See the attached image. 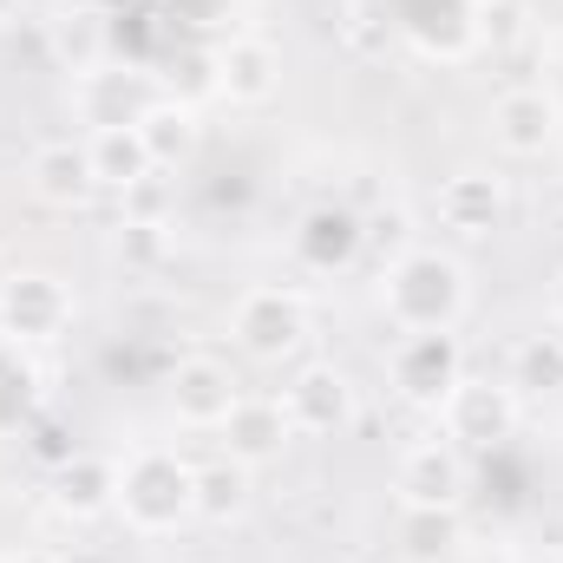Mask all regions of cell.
Listing matches in <instances>:
<instances>
[{
	"label": "cell",
	"instance_id": "6da1fadb",
	"mask_svg": "<svg viewBox=\"0 0 563 563\" xmlns=\"http://www.w3.org/2000/svg\"><path fill=\"white\" fill-rule=\"evenodd\" d=\"M472 308V276L452 250L413 243L407 256L380 263V314L400 334H452Z\"/></svg>",
	"mask_w": 563,
	"mask_h": 563
},
{
	"label": "cell",
	"instance_id": "7a4b0ae2",
	"mask_svg": "<svg viewBox=\"0 0 563 563\" xmlns=\"http://www.w3.org/2000/svg\"><path fill=\"white\" fill-rule=\"evenodd\" d=\"M119 518L139 538H170L197 518V465L170 445H139L119 465Z\"/></svg>",
	"mask_w": 563,
	"mask_h": 563
},
{
	"label": "cell",
	"instance_id": "3957f363",
	"mask_svg": "<svg viewBox=\"0 0 563 563\" xmlns=\"http://www.w3.org/2000/svg\"><path fill=\"white\" fill-rule=\"evenodd\" d=\"M308 328H314L308 301H301L295 288H276V282L243 288V295H236V308H230V341H236L250 361H263V367L295 361V354L308 347Z\"/></svg>",
	"mask_w": 563,
	"mask_h": 563
},
{
	"label": "cell",
	"instance_id": "277c9868",
	"mask_svg": "<svg viewBox=\"0 0 563 563\" xmlns=\"http://www.w3.org/2000/svg\"><path fill=\"white\" fill-rule=\"evenodd\" d=\"M525 420V400L511 394V380H492V374H465L445 400H439V432L459 445V452H492L505 445Z\"/></svg>",
	"mask_w": 563,
	"mask_h": 563
},
{
	"label": "cell",
	"instance_id": "5b68a950",
	"mask_svg": "<svg viewBox=\"0 0 563 563\" xmlns=\"http://www.w3.org/2000/svg\"><path fill=\"white\" fill-rule=\"evenodd\" d=\"M164 99V86L144 73V66H119V59H99L92 73H79L73 86V112L86 132H125L144 125V112Z\"/></svg>",
	"mask_w": 563,
	"mask_h": 563
},
{
	"label": "cell",
	"instance_id": "8992f818",
	"mask_svg": "<svg viewBox=\"0 0 563 563\" xmlns=\"http://www.w3.org/2000/svg\"><path fill=\"white\" fill-rule=\"evenodd\" d=\"M288 250H295V263H301L308 276H347V269L367 256V217H361L354 203L321 197V203H308V210L295 217Z\"/></svg>",
	"mask_w": 563,
	"mask_h": 563
},
{
	"label": "cell",
	"instance_id": "52a82bcc",
	"mask_svg": "<svg viewBox=\"0 0 563 563\" xmlns=\"http://www.w3.org/2000/svg\"><path fill=\"white\" fill-rule=\"evenodd\" d=\"M73 328V288L53 269H13L0 282V334L20 347H46Z\"/></svg>",
	"mask_w": 563,
	"mask_h": 563
},
{
	"label": "cell",
	"instance_id": "ba28073f",
	"mask_svg": "<svg viewBox=\"0 0 563 563\" xmlns=\"http://www.w3.org/2000/svg\"><path fill=\"white\" fill-rule=\"evenodd\" d=\"M387 380L407 407L439 413V400L465 380V347L459 334H400L394 354H387Z\"/></svg>",
	"mask_w": 563,
	"mask_h": 563
},
{
	"label": "cell",
	"instance_id": "9c48e42d",
	"mask_svg": "<svg viewBox=\"0 0 563 563\" xmlns=\"http://www.w3.org/2000/svg\"><path fill=\"white\" fill-rule=\"evenodd\" d=\"M465 492H472V465H465V452H459L445 432L413 439V445L400 452V465H394V498H400V505L459 511V505H465Z\"/></svg>",
	"mask_w": 563,
	"mask_h": 563
},
{
	"label": "cell",
	"instance_id": "30bf717a",
	"mask_svg": "<svg viewBox=\"0 0 563 563\" xmlns=\"http://www.w3.org/2000/svg\"><path fill=\"white\" fill-rule=\"evenodd\" d=\"M164 400H170V420H177V426L217 432V426L230 420V407L243 400V380L230 374V361H217V354H190V361H177V367H170Z\"/></svg>",
	"mask_w": 563,
	"mask_h": 563
},
{
	"label": "cell",
	"instance_id": "8fae6325",
	"mask_svg": "<svg viewBox=\"0 0 563 563\" xmlns=\"http://www.w3.org/2000/svg\"><path fill=\"white\" fill-rule=\"evenodd\" d=\"M563 139V99L551 86H505L492 99V144L505 157H544Z\"/></svg>",
	"mask_w": 563,
	"mask_h": 563
},
{
	"label": "cell",
	"instance_id": "7c38bea8",
	"mask_svg": "<svg viewBox=\"0 0 563 563\" xmlns=\"http://www.w3.org/2000/svg\"><path fill=\"white\" fill-rule=\"evenodd\" d=\"M478 7H485V0H400L394 26L407 33V46H413L420 59L459 66L465 53H478Z\"/></svg>",
	"mask_w": 563,
	"mask_h": 563
},
{
	"label": "cell",
	"instance_id": "4fadbf2b",
	"mask_svg": "<svg viewBox=\"0 0 563 563\" xmlns=\"http://www.w3.org/2000/svg\"><path fill=\"white\" fill-rule=\"evenodd\" d=\"M282 413H288L295 432L328 439V432H341V426L354 420V380H347L334 361H308V367L288 374V387H282Z\"/></svg>",
	"mask_w": 563,
	"mask_h": 563
},
{
	"label": "cell",
	"instance_id": "5bb4252c",
	"mask_svg": "<svg viewBox=\"0 0 563 563\" xmlns=\"http://www.w3.org/2000/svg\"><path fill=\"white\" fill-rule=\"evenodd\" d=\"M46 498H53V511L59 518H73V525H92V518H112L119 511V459H106V452H73L66 465H53L46 472Z\"/></svg>",
	"mask_w": 563,
	"mask_h": 563
},
{
	"label": "cell",
	"instance_id": "9a60e30c",
	"mask_svg": "<svg viewBox=\"0 0 563 563\" xmlns=\"http://www.w3.org/2000/svg\"><path fill=\"white\" fill-rule=\"evenodd\" d=\"M439 230L459 243H485L505 230V177L498 170H452L439 184Z\"/></svg>",
	"mask_w": 563,
	"mask_h": 563
},
{
	"label": "cell",
	"instance_id": "2e32d148",
	"mask_svg": "<svg viewBox=\"0 0 563 563\" xmlns=\"http://www.w3.org/2000/svg\"><path fill=\"white\" fill-rule=\"evenodd\" d=\"M26 190L46 203V210H86L99 197V177H92V151L86 139H46L26 157Z\"/></svg>",
	"mask_w": 563,
	"mask_h": 563
},
{
	"label": "cell",
	"instance_id": "e0dca14e",
	"mask_svg": "<svg viewBox=\"0 0 563 563\" xmlns=\"http://www.w3.org/2000/svg\"><path fill=\"white\" fill-rule=\"evenodd\" d=\"M282 92V46L263 33H230L217 46V99L230 106H269Z\"/></svg>",
	"mask_w": 563,
	"mask_h": 563
},
{
	"label": "cell",
	"instance_id": "ac0fdd59",
	"mask_svg": "<svg viewBox=\"0 0 563 563\" xmlns=\"http://www.w3.org/2000/svg\"><path fill=\"white\" fill-rule=\"evenodd\" d=\"M217 432H223V452H230L236 465H250V472L276 465L282 452L295 445V426H288V413H282V400H263V394H243Z\"/></svg>",
	"mask_w": 563,
	"mask_h": 563
},
{
	"label": "cell",
	"instance_id": "d6986e66",
	"mask_svg": "<svg viewBox=\"0 0 563 563\" xmlns=\"http://www.w3.org/2000/svg\"><path fill=\"white\" fill-rule=\"evenodd\" d=\"M86 151H92L99 190H112V197H125L132 184L157 177V164H151V151H144L139 125H125V132H86Z\"/></svg>",
	"mask_w": 563,
	"mask_h": 563
},
{
	"label": "cell",
	"instance_id": "ffe728a7",
	"mask_svg": "<svg viewBox=\"0 0 563 563\" xmlns=\"http://www.w3.org/2000/svg\"><path fill=\"white\" fill-rule=\"evenodd\" d=\"M139 139H144V151H151V164H157V170L190 164V157H197V139H203L197 106H184V99H157V106L144 112Z\"/></svg>",
	"mask_w": 563,
	"mask_h": 563
},
{
	"label": "cell",
	"instance_id": "44dd1931",
	"mask_svg": "<svg viewBox=\"0 0 563 563\" xmlns=\"http://www.w3.org/2000/svg\"><path fill=\"white\" fill-rule=\"evenodd\" d=\"M465 544V518L459 511H432V505H400V558L407 563H445Z\"/></svg>",
	"mask_w": 563,
	"mask_h": 563
},
{
	"label": "cell",
	"instance_id": "7402d4cb",
	"mask_svg": "<svg viewBox=\"0 0 563 563\" xmlns=\"http://www.w3.org/2000/svg\"><path fill=\"white\" fill-rule=\"evenodd\" d=\"M505 380H511V394L518 400H551L563 394V334H525L518 347H511V367H505Z\"/></svg>",
	"mask_w": 563,
	"mask_h": 563
},
{
	"label": "cell",
	"instance_id": "603a6c76",
	"mask_svg": "<svg viewBox=\"0 0 563 563\" xmlns=\"http://www.w3.org/2000/svg\"><path fill=\"white\" fill-rule=\"evenodd\" d=\"M40 413V367L26 361L20 341L0 334V432H26Z\"/></svg>",
	"mask_w": 563,
	"mask_h": 563
},
{
	"label": "cell",
	"instance_id": "cb8c5ba5",
	"mask_svg": "<svg viewBox=\"0 0 563 563\" xmlns=\"http://www.w3.org/2000/svg\"><path fill=\"white\" fill-rule=\"evenodd\" d=\"M243 511H250V465H236L230 452L210 459V465H197V518L236 525Z\"/></svg>",
	"mask_w": 563,
	"mask_h": 563
},
{
	"label": "cell",
	"instance_id": "d4e9b609",
	"mask_svg": "<svg viewBox=\"0 0 563 563\" xmlns=\"http://www.w3.org/2000/svg\"><path fill=\"white\" fill-rule=\"evenodd\" d=\"M53 53H59L66 73H92L106 59V20H99V7H66L53 20Z\"/></svg>",
	"mask_w": 563,
	"mask_h": 563
},
{
	"label": "cell",
	"instance_id": "484cf974",
	"mask_svg": "<svg viewBox=\"0 0 563 563\" xmlns=\"http://www.w3.org/2000/svg\"><path fill=\"white\" fill-rule=\"evenodd\" d=\"M112 256H119L125 269H157V263L170 256V223H119Z\"/></svg>",
	"mask_w": 563,
	"mask_h": 563
},
{
	"label": "cell",
	"instance_id": "4316f807",
	"mask_svg": "<svg viewBox=\"0 0 563 563\" xmlns=\"http://www.w3.org/2000/svg\"><path fill=\"white\" fill-rule=\"evenodd\" d=\"M164 99H184V106L217 99V46H190V53L170 66V92H164Z\"/></svg>",
	"mask_w": 563,
	"mask_h": 563
},
{
	"label": "cell",
	"instance_id": "83f0119b",
	"mask_svg": "<svg viewBox=\"0 0 563 563\" xmlns=\"http://www.w3.org/2000/svg\"><path fill=\"white\" fill-rule=\"evenodd\" d=\"M525 33H531V20H525V0H485V7H478V46H492V53H511Z\"/></svg>",
	"mask_w": 563,
	"mask_h": 563
},
{
	"label": "cell",
	"instance_id": "f1b7e54d",
	"mask_svg": "<svg viewBox=\"0 0 563 563\" xmlns=\"http://www.w3.org/2000/svg\"><path fill=\"white\" fill-rule=\"evenodd\" d=\"M407 230H413V217H407L400 203H387V210H374V217H367V250H380V256L394 263V256H407V250H413V243H407Z\"/></svg>",
	"mask_w": 563,
	"mask_h": 563
},
{
	"label": "cell",
	"instance_id": "f546056e",
	"mask_svg": "<svg viewBox=\"0 0 563 563\" xmlns=\"http://www.w3.org/2000/svg\"><path fill=\"white\" fill-rule=\"evenodd\" d=\"M20 439H33V452H40V459H46V472H53V465H66V459H73V452H79V445H73V439H66V426L53 420V413H33V426H26V432H20Z\"/></svg>",
	"mask_w": 563,
	"mask_h": 563
},
{
	"label": "cell",
	"instance_id": "4dcf8cb0",
	"mask_svg": "<svg viewBox=\"0 0 563 563\" xmlns=\"http://www.w3.org/2000/svg\"><path fill=\"white\" fill-rule=\"evenodd\" d=\"M119 203H125V223H170V217H164V210H170V203H164V177H144V184H132Z\"/></svg>",
	"mask_w": 563,
	"mask_h": 563
},
{
	"label": "cell",
	"instance_id": "1f68e13d",
	"mask_svg": "<svg viewBox=\"0 0 563 563\" xmlns=\"http://www.w3.org/2000/svg\"><path fill=\"white\" fill-rule=\"evenodd\" d=\"M164 7H170V20L203 26V33H210V26H223V20L236 13V0H164Z\"/></svg>",
	"mask_w": 563,
	"mask_h": 563
},
{
	"label": "cell",
	"instance_id": "d6a6232c",
	"mask_svg": "<svg viewBox=\"0 0 563 563\" xmlns=\"http://www.w3.org/2000/svg\"><path fill=\"white\" fill-rule=\"evenodd\" d=\"M544 314H551V328L563 334V269L551 276V301H544Z\"/></svg>",
	"mask_w": 563,
	"mask_h": 563
},
{
	"label": "cell",
	"instance_id": "836d02e7",
	"mask_svg": "<svg viewBox=\"0 0 563 563\" xmlns=\"http://www.w3.org/2000/svg\"><path fill=\"white\" fill-rule=\"evenodd\" d=\"M0 563H59L53 551H40V544H20V551H7Z\"/></svg>",
	"mask_w": 563,
	"mask_h": 563
},
{
	"label": "cell",
	"instance_id": "e575fe53",
	"mask_svg": "<svg viewBox=\"0 0 563 563\" xmlns=\"http://www.w3.org/2000/svg\"><path fill=\"white\" fill-rule=\"evenodd\" d=\"M13 13H20V0H0V26H7V20H13Z\"/></svg>",
	"mask_w": 563,
	"mask_h": 563
},
{
	"label": "cell",
	"instance_id": "d590c367",
	"mask_svg": "<svg viewBox=\"0 0 563 563\" xmlns=\"http://www.w3.org/2000/svg\"><path fill=\"white\" fill-rule=\"evenodd\" d=\"M7 276H13V269H7V256H0V282H7Z\"/></svg>",
	"mask_w": 563,
	"mask_h": 563
}]
</instances>
